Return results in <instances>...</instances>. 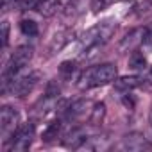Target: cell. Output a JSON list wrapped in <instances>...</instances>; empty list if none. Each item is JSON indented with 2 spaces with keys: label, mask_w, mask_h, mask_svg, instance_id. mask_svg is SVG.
I'll return each mask as SVG.
<instances>
[{
  "label": "cell",
  "mask_w": 152,
  "mask_h": 152,
  "mask_svg": "<svg viewBox=\"0 0 152 152\" xmlns=\"http://www.w3.org/2000/svg\"><path fill=\"white\" fill-rule=\"evenodd\" d=\"M59 131H61V122L57 120V122H52L47 129H45V132H43V141H52V140H56L57 138V134H59Z\"/></svg>",
  "instance_id": "cell-13"
},
{
  "label": "cell",
  "mask_w": 152,
  "mask_h": 152,
  "mask_svg": "<svg viewBox=\"0 0 152 152\" xmlns=\"http://www.w3.org/2000/svg\"><path fill=\"white\" fill-rule=\"evenodd\" d=\"M150 120H152V113H150Z\"/></svg>",
  "instance_id": "cell-19"
},
{
  "label": "cell",
  "mask_w": 152,
  "mask_h": 152,
  "mask_svg": "<svg viewBox=\"0 0 152 152\" xmlns=\"http://www.w3.org/2000/svg\"><path fill=\"white\" fill-rule=\"evenodd\" d=\"M39 83V72H29L23 75H15L9 81V84L6 86V90H9L15 97H25L27 93H31L34 90V86Z\"/></svg>",
  "instance_id": "cell-3"
},
{
  "label": "cell",
  "mask_w": 152,
  "mask_h": 152,
  "mask_svg": "<svg viewBox=\"0 0 152 152\" xmlns=\"http://www.w3.org/2000/svg\"><path fill=\"white\" fill-rule=\"evenodd\" d=\"M86 113V100H75L72 104H68L66 111H64V120L66 122H75L77 118H81Z\"/></svg>",
  "instance_id": "cell-8"
},
{
  "label": "cell",
  "mask_w": 152,
  "mask_h": 152,
  "mask_svg": "<svg viewBox=\"0 0 152 152\" xmlns=\"http://www.w3.org/2000/svg\"><path fill=\"white\" fill-rule=\"evenodd\" d=\"M18 122H20L18 111L11 106H4L0 111V131H2V134H7L9 131L15 132L18 129Z\"/></svg>",
  "instance_id": "cell-5"
},
{
  "label": "cell",
  "mask_w": 152,
  "mask_h": 152,
  "mask_svg": "<svg viewBox=\"0 0 152 152\" xmlns=\"http://www.w3.org/2000/svg\"><path fill=\"white\" fill-rule=\"evenodd\" d=\"M32 54H34V48L31 45H22L13 52V56L9 59V64H7V70L4 73V90H6V86L9 84V81L15 77V75L22 68H25L29 64V61L32 59Z\"/></svg>",
  "instance_id": "cell-2"
},
{
  "label": "cell",
  "mask_w": 152,
  "mask_h": 152,
  "mask_svg": "<svg viewBox=\"0 0 152 152\" xmlns=\"http://www.w3.org/2000/svg\"><path fill=\"white\" fill-rule=\"evenodd\" d=\"M115 79H116V66L113 63H104V64L91 66V68H88L81 73L79 88L81 90H90V88L109 84Z\"/></svg>",
  "instance_id": "cell-1"
},
{
  "label": "cell",
  "mask_w": 152,
  "mask_h": 152,
  "mask_svg": "<svg viewBox=\"0 0 152 152\" xmlns=\"http://www.w3.org/2000/svg\"><path fill=\"white\" fill-rule=\"evenodd\" d=\"M75 70H77V64H75L73 61H64V63H61V66H59L61 75H64L66 79H70V77H72Z\"/></svg>",
  "instance_id": "cell-14"
},
{
  "label": "cell",
  "mask_w": 152,
  "mask_h": 152,
  "mask_svg": "<svg viewBox=\"0 0 152 152\" xmlns=\"http://www.w3.org/2000/svg\"><path fill=\"white\" fill-rule=\"evenodd\" d=\"M9 43V22H2V47L6 48Z\"/></svg>",
  "instance_id": "cell-17"
},
{
  "label": "cell",
  "mask_w": 152,
  "mask_h": 152,
  "mask_svg": "<svg viewBox=\"0 0 152 152\" xmlns=\"http://www.w3.org/2000/svg\"><path fill=\"white\" fill-rule=\"evenodd\" d=\"M34 138V125L32 124H25L22 127H18L13 136L9 138V150L13 152H25Z\"/></svg>",
  "instance_id": "cell-4"
},
{
  "label": "cell",
  "mask_w": 152,
  "mask_h": 152,
  "mask_svg": "<svg viewBox=\"0 0 152 152\" xmlns=\"http://www.w3.org/2000/svg\"><path fill=\"white\" fill-rule=\"evenodd\" d=\"M129 66L134 68V70H141V68H145V57H143L141 54L134 52V54L129 57Z\"/></svg>",
  "instance_id": "cell-15"
},
{
  "label": "cell",
  "mask_w": 152,
  "mask_h": 152,
  "mask_svg": "<svg viewBox=\"0 0 152 152\" xmlns=\"http://www.w3.org/2000/svg\"><path fill=\"white\" fill-rule=\"evenodd\" d=\"M104 116H106V104H104V102H97V104L93 106V109H91L90 122H91L93 125H99V124L104 120Z\"/></svg>",
  "instance_id": "cell-11"
},
{
  "label": "cell",
  "mask_w": 152,
  "mask_h": 152,
  "mask_svg": "<svg viewBox=\"0 0 152 152\" xmlns=\"http://www.w3.org/2000/svg\"><path fill=\"white\" fill-rule=\"evenodd\" d=\"M20 31H22L25 36H29V38L38 36V32H39L38 23H36L34 20H22V22H20Z\"/></svg>",
  "instance_id": "cell-12"
},
{
  "label": "cell",
  "mask_w": 152,
  "mask_h": 152,
  "mask_svg": "<svg viewBox=\"0 0 152 152\" xmlns=\"http://www.w3.org/2000/svg\"><path fill=\"white\" fill-rule=\"evenodd\" d=\"M143 39H145V32L138 29V31H132L131 34H127V36L124 38V41H122V45H120V47H122V48H127V47H129V48H132L134 45L141 43Z\"/></svg>",
  "instance_id": "cell-9"
},
{
  "label": "cell",
  "mask_w": 152,
  "mask_h": 152,
  "mask_svg": "<svg viewBox=\"0 0 152 152\" xmlns=\"http://www.w3.org/2000/svg\"><path fill=\"white\" fill-rule=\"evenodd\" d=\"M140 84H141V77H140V75H125V77L115 79V88L118 91H124V93H129V91L136 90Z\"/></svg>",
  "instance_id": "cell-7"
},
{
  "label": "cell",
  "mask_w": 152,
  "mask_h": 152,
  "mask_svg": "<svg viewBox=\"0 0 152 152\" xmlns=\"http://www.w3.org/2000/svg\"><path fill=\"white\" fill-rule=\"evenodd\" d=\"M120 148H124V150H145V148H150V143L147 141V138L143 134L132 132V134H127L122 138Z\"/></svg>",
  "instance_id": "cell-6"
},
{
  "label": "cell",
  "mask_w": 152,
  "mask_h": 152,
  "mask_svg": "<svg viewBox=\"0 0 152 152\" xmlns=\"http://www.w3.org/2000/svg\"><path fill=\"white\" fill-rule=\"evenodd\" d=\"M150 75H152V66H150Z\"/></svg>",
  "instance_id": "cell-18"
},
{
  "label": "cell",
  "mask_w": 152,
  "mask_h": 152,
  "mask_svg": "<svg viewBox=\"0 0 152 152\" xmlns=\"http://www.w3.org/2000/svg\"><path fill=\"white\" fill-rule=\"evenodd\" d=\"M43 4V0H22L20 2V7L22 11H38V7Z\"/></svg>",
  "instance_id": "cell-16"
},
{
  "label": "cell",
  "mask_w": 152,
  "mask_h": 152,
  "mask_svg": "<svg viewBox=\"0 0 152 152\" xmlns=\"http://www.w3.org/2000/svg\"><path fill=\"white\" fill-rule=\"evenodd\" d=\"M59 6H61L59 0H43V4L38 7V11H39L43 16H52V15L57 13Z\"/></svg>",
  "instance_id": "cell-10"
}]
</instances>
